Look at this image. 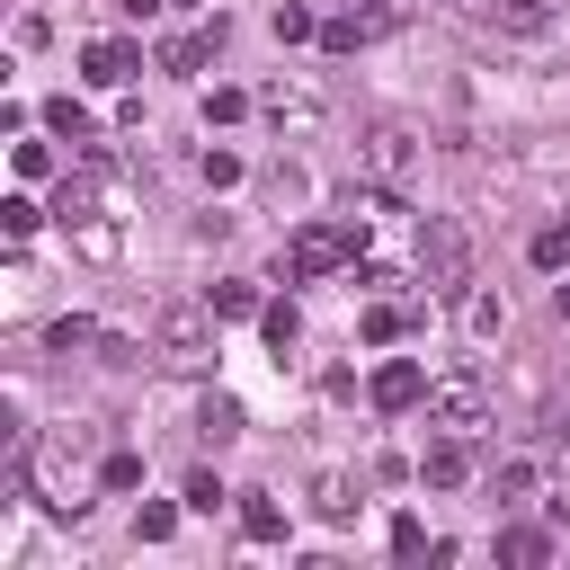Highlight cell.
Returning a JSON list of instances; mask_svg holds the SVG:
<instances>
[{"label": "cell", "instance_id": "f546056e", "mask_svg": "<svg viewBox=\"0 0 570 570\" xmlns=\"http://www.w3.org/2000/svg\"><path fill=\"white\" fill-rule=\"evenodd\" d=\"M116 9H125V18H160L169 0H116Z\"/></svg>", "mask_w": 570, "mask_h": 570}, {"label": "cell", "instance_id": "8fae6325", "mask_svg": "<svg viewBox=\"0 0 570 570\" xmlns=\"http://www.w3.org/2000/svg\"><path fill=\"white\" fill-rule=\"evenodd\" d=\"M490 27H508V36H543L552 27V0H472Z\"/></svg>", "mask_w": 570, "mask_h": 570}, {"label": "cell", "instance_id": "f1b7e54d", "mask_svg": "<svg viewBox=\"0 0 570 570\" xmlns=\"http://www.w3.org/2000/svg\"><path fill=\"white\" fill-rule=\"evenodd\" d=\"M232 116H249V98H240V89H214V98H205V125H232Z\"/></svg>", "mask_w": 570, "mask_h": 570}, {"label": "cell", "instance_id": "83f0119b", "mask_svg": "<svg viewBox=\"0 0 570 570\" xmlns=\"http://www.w3.org/2000/svg\"><path fill=\"white\" fill-rule=\"evenodd\" d=\"M223 499H232V490H223V481H214V472H187V508H205V517H214V508H223Z\"/></svg>", "mask_w": 570, "mask_h": 570}, {"label": "cell", "instance_id": "ffe728a7", "mask_svg": "<svg viewBox=\"0 0 570 570\" xmlns=\"http://www.w3.org/2000/svg\"><path fill=\"white\" fill-rule=\"evenodd\" d=\"M463 330H472V338H499V330H508V303H499V294H472V303H463Z\"/></svg>", "mask_w": 570, "mask_h": 570}, {"label": "cell", "instance_id": "7402d4cb", "mask_svg": "<svg viewBox=\"0 0 570 570\" xmlns=\"http://www.w3.org/2000/svg\"><path fill=\"white\" fill-rule=\"evenodd\" d=\"M534 267H543V276L570 267V223H543V232H534Z\"/></svg>", "mask_w": 570, "mask_h": 570}, {"label": "cell", "instance_id": "d6986e66", "mask_svg": "<svg viewBox=\"0 0 570 570\" xmlns=\"http://www.w3.org/2000/svg\"><path fill=\"white\" fill-rule=\"evenodd\" d=\"M267 27H276V45H303V36H321V18H312L303 0H276V18H267Z\"/></svg>", "mask_w": 570, "mask_h": 570}, {"label": "cell", "instance_id": "4dcf8cb0", "mask_svg": "<svg viewBox=\"0 0 570 570\" xmlns=\"http://www.w3.org/2000/svg\"><path fill=\"white\" fill-rule=\"evenodd\" d=\"M552 312H561V321H570V276H561V285H552Z\"/></svg>", "mask_w": 570, "mask_h": 570}, {"label": "cell", "instance_id": "484cf974", "mask_svg": "<svg viewBox=\"0 0 570 570\" xmlns=\"http://www.w3.org/2000/svg\"><path fill=\"white\" fill-rule=\"evenodd\" d=\"M134 481H142V454H107L98 463V490H134Z\"/></svg>", "mask_w": 570, "mask_h": 570}, {"label": "cell", "instance_id": "44dd1931", "mask_svg": "<svg viewBox=\"0 0 570 570\" xmlns=\"http://www.w3.org/2000/svg\"><path fill=\"white\" fill-rule=\"evenodd\" d=\"M410 321H419L410 303H374V312H365V338H374V347H392V338H401Z\"/></svg>", "mask_w": 570, "mask_h": 570}, {"label": "cell", "instance_id": "603a6c76", "mask_svg": "<svg viewBox=\"0 0 570 570\" xmlns=\"http://www.w3.org/2000/svg\"><path fill=\"white\" fill-rule=\"evenodd\" d=\"M169 534H178V508H169V499H151V508L134 517V543H169Z\"/></svg>", "mask_w": 570, "mask_h": 570}, {"label": "cell", "instance_id": "4fadbf2b", "mask_svg": "<svg viewBox=\"0 0 570 570\" xmlns=\"http://www.w3.org/2000/svg\"><path fill=\"white\" fill-rule=\"evenodd\" d=\"M240 534H249V543H285V508H276L267 490H240Z\"/></svg>", "mask_w": 570, "mask_h": 570}, {"label": "cell", "instance_id": "e0dca14e", "mask_svg": "<svg viewBox=\"0 0 570 570\" xmlns=\"http://www.w3.org/2000/svg\"><path fill=\"white\" fill-rule=\"evenodd\" d=\"M312 508H321L330 525H347V517H356V490H347L338 472H321V481H312Z\"/></svg>", "mask_w": 570, "mask_h": 570}, {"label": "cell", "instance_id": "ac0fdd59", "mask_svg": "<svg viewBox=\"0 0 570 570\" xmlns=\"http://www.w3.org/2000/svg\"><path fill=\"white\" fill-rule=\"evenodd\" d=\"M499 561H552V534L543 525H508L499 534Z\"/></svg>", "mask_w": 570, "mask_h": 570}, {"label": "cell", "instance_id": "ba28073f", "mask_svg": "<svg viewBox=\"0 0 570 570\" xmlns=\"http://www.w3.org/2000/svg\"><path fill=\"white\" fill-rule=\"evenodd\" d=\"M419 481H428V490H463V481H472V436H454V428H445V445H428Z\"/></svg>", "mask_w": 570, "mask_h": 570}, {"label": "cell", "instance_id": "8992f818", "mask_svg": "<svg viewBox=\"0 0 570 570\" xmlns=\"http://www.w3.org/2000/svg\"><path fill=\"white\" fill-rule=\"evenodd\" d=\"M134 71H142V53H134L125 36H98V45H80V80H98V89H134Z\"/></svg>", "mask_w": 570, "mask_h": 570}, {"label": "cell", "instance_id": "277c9868", "mask_svg": "<svg viewBox=\"0 0 570 570\" xmlns=\"http://www.w3.org/2000/svg\"><path fill=\"white\" fill-rule=\"evenodd\" d=\"M428 419L454 428V436H481V428H490V383H481V374H436V383H428Z\"/></svg>", "mask_w": 570, "mask_h": 570}, {"label": "cell", "instance_id": "2e32d148", "mask_svg": "<svg viewBox=\"0 0 570 570\" xmlns=\"http://www.w3.org/2000/svg\"><path fill=\"white\" fill-rule=\"evenodd\" d=\"M258 338H267V347L285 356V347L303 338V312H294V303H267V312H258Z\"/></svg>", "mask_w": 570, "mask_h": 570}, {"label": "cell", "instance_id": "3957f363", "mask_svg": "<svg viewBox=\"0 0 570 570\" xmlns=\"http://www.w3.org/2000/svg\"><path fill=\"white\" fill-rule=\"evenodd\" d=\"M356 169H365V187H392V196H401V187L419 178V134L392 125V116L365 125V134H356Z\"/></svg>", "mask_w": 570, "mask_h": 570}, {"label": "cell", "instance_id": "6da1fadb", "mask_svg": "<svg viewBox=\"0 0 570 570\" xmlns=\"http://www.w3.org/2000/svg\"><path fill=\"white\" fill-rule=\"evenodd\" d=\"M356 249H365V214H330V223H303V232H294V249H285V276H294V285H321V276L356 267Z\"/></svg>", "mask_w": 570, "mask_h": 570}, {"label": "cell", "instance_id": "cb8c5ba5", "mask_svg": "<svg viewBox=\"0 0 570 570\" xmlns=\"http://www.w3.org/2000/svg\"><path fill=\"white\" fill-rule=\"evenodd\" d=\"M214 312H223V321H249V312H267V303H258V285H214Z\"/></svg>", "mask_w": 570, "mask_h": 570}, {"label": "cell", "instance_id": "5bb4252c", "mask_svg": "<svg viewBox=\"0 0 570 570\" xmlns=\"http://www.w3.org/2000/svg\"><path fill=\"white\" fill-rule=\"evenodd\" d=\"M45 347H53V356H80V347H107V330L71 312V321H53V330H45Z\"/></svg>", "mask_w": 570, "mask_h": 570}, {"label": "cell", "instance_id": "9a60e30c", "mask_svg": "<svg viewBox=\"0 0 570 570\" xmlns=\"http://www.w3.org/2000/svg\"><path fill=\"white\" fill-rule=\"evenodd\" d=\"M45 125H53V134H71V142H80V160H89V107H80V98H45Z\"/></svg>", "mask_w": 570, "mask_h": 570}, {"label": "cell", "instance_id": "d4e9b609", "mask_svg": "<svg viewBox=\"0 0 570 570\" xmlns=\"http://www.w3.org/2000/svg\"><path fill=\"white\" fill-rule=\"evenodd\" d=\"M0 223H9V240H27V232L45 223V205H36V196H9V205H0Z\"/></svg>", "mask_w": 570, "mask_h": 570}, {"label": "cell", "instance_id": "5b68a950", "mask_svg": "<svg viewBox=\"0 0 570 570\" xmlns=\"http://www.w3.org/2000/svg\"><path fill=\"white\" fill-rule=\"evenodd\" d=\"M463 258H472L463 223H445V214H436V223L419 232V276H428V285H463Z\"/></svg>", "mask_w": 570, "mask_h": 570}, {"label": "cell", "instance_id": "30bf717a", "mask_svg": "<svg viewBox=\"0 0 570 570\" xmlns=\"http://www.w3.org/2000/svg\"><path fill=\"white\" fill-rule=\"evenodd\" d=\"M240 428H249V419H240V401H232V392H205V401H196V436H205L214 454H223Z\"/></svg>", "mask_w": 570, "mask_h": 570}, {"label": "cell", "instance_id": "7a4b0ae2", "mask_svg": "<svg viewBox=\"0 0 570 570\" xmlns=\"http://www.w3.org/2000/svg\"><path fill=\"white\" fill-rule=\"evenodd\" d=\"M214 303H160V321H151V356L169 365V374H205L214 365Z\"/></svg>", "mask_w": 570, "mask_h": 570}, {"label": "cell", "instance_id": "52a82bcc", "mask_svg": "<svg viewBox=\"0 0 570 570\" xmlns=\"http://www.w3.org/2000/svg\"><path fill=\"white\" fill-rule=\"evenodd\" d=\"M419 401H428V374H419L410 356L374 365V410H383V419H401V410H419Z\"/></svg>", "mask_w": 570, "mask_h": 570}, {"label": "cell", "instance_id": "7c38bea8", "mask_svg": "<svg viewBox=\"0 0 570 570\" xmlns=\"http://www.w3.org/2000/svg\"><path fill=\"white\" fill-rule=\"evenodd\" d=\"M258 107H267L276 125H294V134H312V125H321V98H312V89H285V80H276Z\"/></svg>", "mask_w": 570, "mask_h": 570}, {"label": "cell", "instance_id": "4316f807", "mask_svg": "<svg viewBox=\"0 0 570 570\" xmlns=\"http://www.w3.org/2000/svg\"><path fill=\"white\" fill-rule=\"evenodd\" d=\"M428 543H436V534H428V525H419V517H392V552H401V561H419V552H428Z\"/></svg>", "mask_w": 570, "mask_h": 570}, {"label": "cell", "instance_id": "9c48e42d", "mask_svg": "<svg viewBox=\"0 0 570 570\" xmlns=\"http://www.w3.org/2000/svg\"><path fill=\"white\" fill-rule=\"evenodd\" d=\"M214 45H223V18H205L196 36H169V45H160V71H178V80H196V62H205Z\"/></svg>", "mask_w": 570, "mask_h": 570}]
</instances>
